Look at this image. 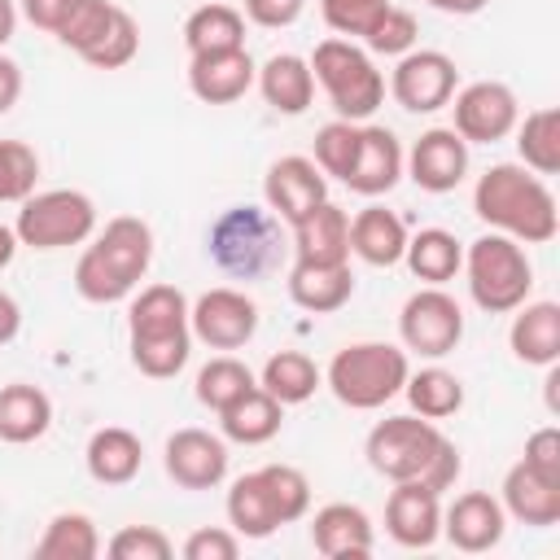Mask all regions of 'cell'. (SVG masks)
<instances>
[{
    "label": "cell",
    "instance_id": "6da1fadb",
    "mask_svg": "<svg viewBox=\"0 0 560 560\" xmlns=\"http://www.w3.org/2000/svg\"><path fill=\"white\" fill-rule=\"evenodd\" d=\"M368 464L389 481H424L429 490H451L459 477V451L455 442L424 416H389L368 433L363 446Z\"/></svg>",
    "mask_w": 560,
    "mask_h": 560
},
{
    "label": "cell",
    "instance_id": "7a4b0ae2",
    "mask_svg": "<svg viewBox=\"0 0 560 560\" xmlns=\"http://www.w3.org/2000/svg\"><path fill=\"white\" fill-rule=\"evenodd\" d=\"M472 210L481 223L494 232L521 241V245H547L560 232V210L542 175L516 162H494L477 188H472Z\"/></svg>",
    "mask_w": 560,
    "mask_h": 560
},
{
    "label": "cell",
    "instance_id": "3957f363",
    "mask_svg": "<svg viewBox=\"0 0 560 560\" xmlns=\"http://www.w3.org/2000/svg\"><path fill=\"white\" fill-rule=\"evenodd\" d=\"M153 262V232L144 219L118 214L105 223V232L83 249L74 267V289L88 302H122Z\"/></svg>",
    "mask_w": 560,
    "mask_h": 560
},
{
    "label": "cell",
    "instance_id": "277c9868",
    "mask_svg": "<svg viewBox=\"0 0 560 560\" xmlns=\"http://www.w3.org/2000/svg\"><path fill=\"white\" fill-rule=\"evenodd\" d=\"M127 328H131V363L144 376L166 381L188 363V350H192L188 298L175 284L140 289V298L127 311Z\"/></svg>",
    "mask_w": 560,
    "mask_h": 560
},
{
    "label": "cell",
    "instance_id": "5b68a950",
    "mask_svg": "<svg viewBox=\"0 0 560 560\" xmlns=\"http://www.w3.org/2000/svg\"><path fill=\"white\" fill-rule=\"evenodd\" d=\"M311 508V481L293 464H267L232 481L228 521L241 538H267L280 525L302 521Z\"/></svg>",
    "mask_w": 560,
    "mask_h": 560
},
{
    "label": "cell",
    "instance_id": "8992f818",
    "mask_svg": "<svg viewBox=\"0 0 560 560\" xmlns=\"http://www.w3.org/2000/svg\"><path fill=\"white\" fill-rule=\"evenodd\" d=\"M407 372H411L407 350H398L389 341H354L332 354L328 389L337 394V402H346L354 411H372V407H385L394 394H402Z\"/></svg>",
    "mask_w": 560,
    "mask_h": 560
},
{
    "label": "cell",
    "instance_id": "52a82bcc",
    "mask_svg": "<svg viewBox=\"0 0 560 560\" xmlns=\"http://www.w3.org/2000/svg\"><path fill=\"white\" fill-rule=\"evenodd\" d=\"M464 271H468V293L486 315H508L521 302H529V289H534L529 254L521 249V241L503 232L477 236L464 254Z\"/></svg>",
    "mask_w": 560,
    "mask_h": 560
},
{
    "label": "cell",
    "instance_id": "ba28073f",
    "mask_svg": "<svg viewBox=\"0 0 560 560\" xmlns=\"http://www.w3.org/2000/svg\"><path fill=\"white\" fill-rule=\"evenodd\" d=\"M311 74L328 92L337 118H346V122L372 118L381 109V101H385V74L350 39H324V44H315Z\"/></svg>",
    "mask_w": 560,
    "mask_h": 560
},
{
    "label": "cell",
    "instance_id": "9c48e42d",
    "mask_svg": "<svg viewBox=\"0 0 560 560\" xmlns=\"http://www.w3.org/2000/svg\"><path fill=\"white\" fill-rule=\"evenodd\" d=\"M210 258L236 276V280H254L262 271L276 267L280 258V223L271 210H258V206H232L223 210L214 223H210Z\"/></svg>",
    "mask_w": 560,
    "mask_h": 560
},
{
    "label": "cell",
    "instance_id": "30bf717a",
    "mask_svg": "<svg viewBox=\"0 0 560 560\" xmlns=\"http://www.w3.org/2000/svg\"><path fill=\"white\" fill-rule=\"evenodd\" d=\"M96 228V206L88 192L79 188H48V192H31L18 210V245L31 249H66L88 241Z\"/></svg>",
    "mask_w": 560,
    "mask_h": 560
},
{
    "label": "cell",
    "instance_id": "8fae6325",
    "mask_svg": "<svg viewBox=\"0 0 560 560\" xmlns=\"http://www.w3.org/2000/svg\"><path fill=\"white\" fill-rule=\"evenodd\" d=\"M398 332H402L407 350H416L424 359H442L464 337V311H459V302L442 284H429V289H420V293H411L402 302Z\"/></svg>",
    "mask_w": 560,
    "mask_h": 560
},
{
    "label": "cell",
    "instance_id": "7c38bea8",
    "mask_svg": "<svg viewBox=\"0 0 560 560\" xmlns=\"http://www.w3.org/2000/svg\"><path fill=\"white\" fill-rule=\"evenodd\" d=\"M455 83H459V70L438 48H411V52H402L398 66H394V74H389L394 101L402 109H411V114H433V109L451 105Z\"/></svg>",
    "mask_w": 560,
    "mask_h": 560
},
{
    "label": "cell",
    "instance_id": "4fadbf2b",
    "mask_svg": "<svg viewBox=\"0 0 560 560\" xmlns=\"http://www.w3.org/2000/svg\"><path fill=\"white\" fill-rule=\"evenodd\" d=\"M455 105V127L464 136V144H494L503 136L516 131L521 122V105H516V92L499 79H481V83H468L464 92L451 96Z\"/></svg>",
    "mask_w": 560,
    "mask_h": 560
},
{
    "label": "cell",
    "instance_id": "5bb4252c",
    "mask_svg": "<svg viewBox=\"0 0 560 560\" xmlns=\"http://www.w3.org/2000/svg\"><path fill=\"white\" fill-rule=\"evenodd\" d=\"M188 328L210 350H241L258 332V306L241 289H206L188 306Z\"/></svg>",
    "mask_w": 560,
    "mask_h": 560
},
{
    "label": "cell",
    "instance_id": "9a60e30c",
    "mask_svg": "<svg viewBox=\"0 0 560 560\" xmlns=\"http://www.w3.org/2000/svg\"><path fill=\"white\" fill-rule=\"evenodd\" d=\"M262 192H267V210L293 228L298 219H306L315 206L328 201V175L311 158L289 153V158L271 162V171L262 179Z\"/></svg>",
    "mask_w": 560,
    "mask_h": 560
},
{
    "label": "cell",
    "instance_id": "2e32d148",
    "mask_svg": "<svg viewBox=\"0 0 560 560\" xmlns=\"http://www.w3.org/2000/svg\"><path fill=\"white\" fill-rule=\"evenodd\" d=\"M166 477L184 490H214L228 477V446L206 429H179L166 438Z\"/></svg>",
    "mask_w": 560,
    "mask_h": 560
},
{
    "label": "cell",
    "instance_id": "e0dca14e",
    "mask_svg": "<svg viewBox=\"0 0 560 560\" xmlns=\"http://www.w3.org/2000/svg\"><path fill=\"white\" fill-rule=\"evenodd\" d=\"M385 529L402 547H433L442 538V494L424 481H394L385 503Z\"/></svg>",
    "mask_w": 560,
    "mask_h": 560
},
{
    "label": "cell",
    "instance_id": "ac0fdd59",
    "mask_svg": "<svg viewBox=\"0 0 560 560\" xmlns=\"http://www.w3.org/2000/svg\"><path fill=\"white\" fill-rule=\"evenodd\" d=\"M407 175L424 188V192H451L459 188V179L468 175V144L459 131L451 127H429L411 153H407Z\"/></svg>",
    "mask_w": 560,
    "mask_h": 560
},
{
    "label": "cell",
    "instance_id": "d6986e66",
    "mask_svg": "<svg viewBox=\"0 0 560 560\" xmlns=\"http://www.w3.org/2000/svg\"><path fill=\"white\" fill-rule=\"evenodd\" d=\"M402 179V144L389 127H359V149H354V162L346 171V188L359 192V197H381L389 192L394 184Z\"/></svg>",
    "mask_w": 560,
    "mask_h": 560
},
{
    "label": "cell",
    "instance_id": "ffe728a7",
    "mask_svg": "<svg viewBox=\"0 0 560 560\" xmlns=\"http://www.w3.org/2000/svg\"><path fill=\"white\" fill-rule=\"evenodd\" d=\"M508 529V512L494 494L486 490H468V494H455V503L442 512V534L451 538V547L477 556V551H490L499 547Z\"/></svg>",
    "mask_w": 560,
    "mask_h": 560
},
{
    "label": "cell",
    "instance_id": "44dd1931",
    "mask_svg": "<svg viewBox=\"0 0 560 560\" xmlns=\"http://www.w3.org/2000/svg\"><path fill=\"white\" fill-rule=\"evenodd\" d=\"M258 66L249 61L245 48H223V52H197L188 61V88L206 105H232L254 88Z\"/></svg>",
    "mask_w": 560,
    "mask_h": 560
},
{
    "label": "cell",
    "instance_id": "7402d4cb",
    "mask_svg": "<svg viewBox=\"0 0 560 560\" xmlns=\"http://www.w3.org/2000/svg\"><path fill=\"white\" fill-rule=\"evenodd\" d=\"M311 542L328 560H363L372 556V521L354 503H324L311 521Z\"/></svg>",
    "mask_w": 560,
    "mask_h": 560
},
{
    "label": "cell",
    "instance_id": "603a6c76",
    "mask_svg": "<svg viewBox=\"0 0 560 560\" xmlns=\"http://www.w3.org/2000/svg\"><path fill=\"white\" fill-rule=\"evenodd\" d=\"M293 254L298 262H350V214L332 201L315 206L293 223Z\"/></svg>",
    "mask_w": 560,
    "mask_h": 560
},
{
    "label": "cell",
    "instance_id": "cb8c5ba5",
    "mask_svg": "<svg viewBox=\"0 0 560 560\" xmlns=\"http://www.w3.org/2000/svg\"><path fill=\"white\" fill-rule=\"evenodd\" d=\"M503 512L534 529L556 525L560 521V481H547L525 459H516L503 477Z\"/></svg>",
    "mask_w": 560,
    "mask_h": 560
},
{
    "label": "cell",
    "instance_id": "d4e9b609",
    "mask_svg": "<svg viewBox=\"0 0 560 560\" xmlns=\"http://www.w3.org/2000/svg\"><path fill=\"white\" fill-rule=\"evenodd\" d=\"M350 293H354L350 262H293V271H289V298L311 315L341 311L350 302Z\"/></svg>",
    "mask_w": 560,
    "mask_h": 560
},
{
    "label": "cell",
    "instance_id": "484cf974",
    "mask_svg": "<svg viewBox=\"0 0 560 560\" xmlns=\"http://www.w3.org/2000/svg\"><path fill=\"white\" fill-rule=\"evenodd\" d=\"M254 79H258L262 101H267L276 114H306L311 101H315L311 61L298 57V52H276V57H267Z\"/></svg>",
    "mask_w": 560,
    "mask_h": 560
},
{
    "label": "cell",
    "instance_id": "4316f807",
    "mask_svg": "<svg viewBox=\"0 0 560 560\" xmlns=\"http://www.w3.org/2000/svg\"><path fill=\"white\" fill-rule=\"evenodd\" d=\"M512 319V354L534 368H551L560 359V306L556 302H521Z\"/></svg>",
    "mask_w": 560,
    "mask_h": 560
},
{
    "label": "cell",
    "instance_id": "83f0119b",
    "mask_svg": "<svg viewBox=\"0 0 560 560\" xmlns=\"http://www.w3.org/2000/svg\"><path fill=\"white\" fill-rule=\"evenodd\" d=\"M402 249H407V228L394 210L368 206L350 219V254H359L368 267H394L402 262Z\"/></svg>",
    "mask_w": 560,
    "mask_h": 560
},
{
    "label": "cell",
    "instance_id": "f1b7e54d",
    "mask_svg": "<svg viewBox=\"0 0 560 560\" xmlns=\"http://www.w3.org/2000/svg\"><path fill=\"white\" fill-rule=\"evenodd\" d=\"M83 459H88L92 481H101V486H127L140 472V464H144V446H140V438L131 429L109 424V429H96L88 438Z\"/></svg>",
    "mask_w": 560,
    "mask_h": 560
},
{
    "label": "cell",
    "instance_id": "f546056e",
    "mask_svg": "<svg viewBox=\"0 0 560 560\" xmlns=\"http://www.w3.org/2000/svg\"><path fill=\"white\" fill-rule=\"evenodd\" d=\"M280 420H284V407L262 389H245L241 398H232L223 411H219V429L223 438L241 442V446H258V442H271L280 433Z\"/></svg>",
    "mask_w": 560,
    "mask_h": 560
},
{
    "label": "cell",
    "instance_id": "4dcf8cb0",
    "mask_svg": "<svg viewBox=\"0 0 560 560\" xmlns=\"http://www.w3.org/2000/svg\"><path fill=\"white\" fill-rule=\"evenodd\" d=\"M52 424V402L39 385H26V381H13L0 389V442H35L44 438Z\"/></svg>",
    "mask_w": 560,
    "mask_h": 560
},
{
    "label": "cell",
    "instance_id": "1f68e13d",
    "mask_svg": "<svg viewBox=\"0 0 560 560\" xmlns=\"http://www.w3.org/2000/svg\"><path fill=\"white\" fill-rule=\"evenodd\" d=\"M407 267L416 280L424 284H446L455 280V271L464 267V245L446 232V228H420L416 236H407V249H402Z\"/></svg>",
    "mask_w": 560,
    "mask_h": 560
},
{
    "label": "cell",
    "instance_id": "d6a6232c",
    "mask_svg": "<svg viewBox=\"0 0 560 560\" xmlns=\"http://www.w3.org/2000/svg\"><path fill=\"white\" fill-rule=\"evenodd\" d=\"M184 44H188V57L245 48V13L232 4H201L184 22Z\"/></svg>",
    "mask_w": 560,
    "mask_h": 560
},
{
    "label": "cell",
    "instance_id": "836d02e7",
    "mask_svg": "<svg viewBox=\"0 0 560 560\" xmlns=\"http://www.w3.org/2000/svg\"><path fill=\"white\" fill-rule=\"evenodd\" d=\"M319 368H315V359L311 354H302V350H280V354H271L267 363H262V376H258V385L280 402V407H293V402H306L315 389H319Z\"/></svg>",
    "mask_w": 560,
    "mask_h": 560
},
{
    "label": "cell",
    "instance_id": "e575fe53",
    "mask_svg": "<svg viewBox=\"0 0 560 560\" xmlns=\"http://www.w3.org/2000/svg\"><path fill=\"white\" fill-rule=\"evenodd\" d=\"M101 556V534L92 516L83 512H57L35 542V560H96Z\"/></svg>",
    "mask_w": 560,
    "mask_h": 560
},
{
    "label": "cell",
    "instance_id": "d590c367",
    "mask_svg": "<svg viewBox=\"0 0 560 560\" xmlns=\"http://www.w3.org/2000/svg\"><path fill=\"white\" fill-rule=\"evenodd\" d=\"M407 402L416 416L424 420H446L464 407V381L446 368H420V372H407V385H402Z\"/></svg>",
    "mask_w": 560,
    "mask_h": 560
},
{
    "label": "cell",
    "instance_id": "8d00e7d4",
    "mask_svg": "<svg viewBox=\"0 0 560 560\" xmlns=\"http://www.w3.org/2000/svg\"><path fill=\"white\" fill-rule=\"evenodd\" d=\"M516 149H521V166H529L534 175H556L560 171V109H534L525 114V122H516Z\"/></svg>",
    "mask_w": 560,
    "mask_h": 560
},
{
    "label": "cell",
    "instance_id": "74e56055",
    "mask_svg": "<svg viewBox=\"0 0 560 560\" xmlns=\"http://www.w3.org/2000/svg\"><path fill=\"white\" fill-rule=\"evenodd\" d=\"M258 381H254V372L241 363V359H232V354H219V359H210L201 372H197V402H206L210 411H223L232 398H241L245 389H254Z\"/></svg>",
    "mask_w": 560,
    "mask_h": 560
},
{
    "label": "cell",
    "instance_id": "f35d334b",
    "mask_svg": "<svg viewBox=\"0 0 560 560\" xmlns=\"http://www.w3.org/2000/svg\"><path fill=\"white\" fill-rule=\"evenodd\" d=\"M114 13H118V4H109V0H74L70 13L61 18V26H57L52 35H57L66 48H74V52L83 57V52H92V48L101 44V35L109 31Z\"/></svg>",
    "mask_w": 560,
    "mask_h": 560
},
{
    "label": "cell",
    "instance_id": "ab89813d",
    "mask_svg": "<svg viewBox=\"0 0 560 560\" xmlns=\"http://www.w3.org/2000/svg\"><path fill=\"white\" fill-rule=\"evenodd\" d=\"M39 179V158L26 140H0V201H26Z\"/></svg>",
    "mask_w": 560,
    "mask_h": 560
},
{
    "label": "cell",
    "instance_id": "60d3db41",
    "mask_svg": "<svg viewBox=\"0 0 560 560\" xmlns=\"http://www.w3.org/2000/svg\"><path fill=\"white\" fill-rule=\"evenodd\" d=\"M416 35H420L416 18H411L407 9H398V4H385V9L376 13V22L363 31V44H368L372 52L402 57V52H411V48H416Z\"/></svg>",
    "mask_w": 560,
    "mask_h": 560
},
{
    "label": "cell",
    "instance_id": "b9f144b4",
    "mask_svg": "<svg viewBox=\"0 0 560 560\" xmlns=\"http://www.w3.org/2000/svg\"><path fill=\"white\" fill-rule=\"evenodd\" d=\"M136 52H140V26H136V18L127 9H118L109 31L101 35V44L92 52H83V61L96 66V70H122Z\"/></svg>",
    "mask_w": 560,
    "mask_h": 560
},
{
    "label": "cell",
    "instance_id": "7bdbcfd3",
    "mask_svg": "<svg viewBox=\"0 0 560 560\" xmlns=\"http://www.w3.org/2000/svg\"><path fill=\"white\" fill-rule=\"evenodd\" d=\"M354 149H359V127L346 122V118H337V122H324V127H319V136H315V158H311V162H315L324 175L346 179V171H350V162H354Z\"/></svg>",
    "mask_w": 560,
    "mask_h": 560
},
{
    "label": "cell",
    "instance_id": "ee69618b",
    "mask_svg": "<svg viewBox=\"0 0 560 560\" xmlns=\"http://www.w3.org/2000/svg\"><path fill=\"white\" fill-rule=\"evenodd\" d=\"M105 551L114 556V560H171V538L162 534V529H153V525H122L109 542H105Z\"/></svg>",
    "mask_w": 560,
    "mask_h": 560
},
{
    "label": "cell",
    "instance_id": "f6af8a7d",
    "mask_svg": "<svg viewBox=\"0 0 560 560\" xmlns=\"http://www.w3.org/2000/svg\"><path fill=\"white\" fill-rule=\"evenodd\" d=\"M389 0H319V13H324V22L337 31V35H359L363 39V31L376 22V13L385 9Z\"/></svg>",
    "mask_w": 560,
    "mask_h": 560
},
{
    "label": "cell",
    "instance_id": "bcb514c9",
    "mask_svg": "<svg viewBox=\"0 0 560 560\" xmlns=\"http://www.w3.org/2000/svg\"><path fill=\"white\" fill-rule=\"evenodd\" d=\"M241 556V534L236 529H197L184 542V560H236Z\"/></svg>",
    "mask_w": 560,
    "mask_h": 560
},
{
    "label": "cell",
    "instance_id": "7dc6e473",
    "mask_svg": "<svg viewBox=\"0 0 560 560\" xmlns=\"http://www.w3.org/2000/svg\"><path fill=\"white\" fill-rule=\"evenodd\" d=\"M538 477H547V481H560V429H538V433H529V442H525V455H521Z\"/></svg>",
    "mask_w": 560,
    "mask_h": 560
},
{
    "label": "cell",
    "instance_id": "c3c4849f",
    "mask_svg": "<svg viewBox=\"0 0 560 560\" xmlns=\"http://www.w3.org/2000/svg\"><path fill=\"white\" fill-rule=\"evenodd\" d=\"M306 0H245V18L254 26H267V31H280V26H293L302 18Z\"/></svg>",
    "mask_w": 560,
    "mask_h": 560
},
{
    "label": "cell",
    "instance_id": "681fc988",
    "mask_svg": "<svg viewBox=\"0 0 560 560\" xmlns=\"http://www.w3.org/2000/svg\"><path fill=\"white\" fill-rule=\"evenodd\" d=\"M70 4H74V0H22V13H26V22L39 26V31H57L61 18L70 13Z\"/></svg>",
    "mask_w": 560,
    "mask_h": 560
},
{
    "label": "cell",
    "instance_id": "f907efd6",
    "mask_svg": "<svg viewBox=\"0 0 560 560\" xmlns=\"http://www.w3.org/2000/svg\"><path fill=\"white\" fill-rule=\"evenodd\" d=\"M22 96V66L13 57H0V114H9Z\"/></svg>",
    "mask_w": 560,
    "mask_h": 560
},
{
    "label": "cell",
    "instance_id": "816d5d0a",
    "mask_svg": "<svg viewBox=\"0 0 560 560\" xmlns=\"http://www.w3.org/2000/svg\"><path fill=\"white\" fill-rule=\"evenodd\" d=\"M18 328H22V311H18V302L0 289V346H4V341H13V337H18Z\"/></svg>",
    "mask_w": 560,
    "mask_h": 560
},
{
    "label": "cell",
    "instance_id": "f5cc1de1",
    "mask_svg": "<svg viewBox=\"0 0 560 560\" xmlns=\"http://www.w3.org/2000/svg\"><path fill=\"white\" fill-rule=\"evenodd\" d=\"M429 9H438V13H451V18H472V13H481L490 0H424Z\"/></svg>",
    "mask_w": 560,
    "mask_h": 560
},
{
    "label": "cell",
    "instance_id": "db71d44e",
    "mask_svg": "<svg viewBox=\"0 0 560 560\" xmlns=\"http://www.w3.org/2000/svg\"><path fill=\"white\" fill-rule=\"evenodd\" d=\"M13 26H18V9L13 0H0V48L13 39Z\"/></svg>",
    "mask_w": 560,
    "mask_h": 560
},
{
    "label": "cell",
    "instance_id": "11a10c76",
    "mask_svg": "<svg viewBox=\"0 0 560 560\" xmlns=\"http://www.w3.org/2000/svg\"><path fill=\"white\" fill-rule=\"evenodd\" d=\"M13 254H18V232L0 223V271H4L9 262H13Z\"/></svg>",
    "mask_w": 560,
    "mask_h": 560
}]
</instances>
